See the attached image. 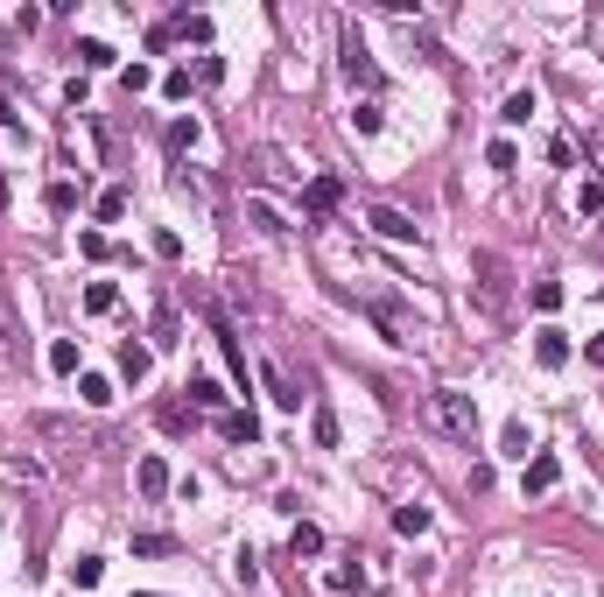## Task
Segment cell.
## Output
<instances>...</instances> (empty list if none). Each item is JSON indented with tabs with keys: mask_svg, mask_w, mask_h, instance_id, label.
<instances>
[{
	"mask_svg": "<svg viewBox=\"0 0 604 597\" xmlns=\"http://www.w3.org/2000/svg\"><path fill=\"white\" fill-rule=\"evenodd\" d=\"M261 380H267V394H274V401H282V407H302V387H295L289 373L274 366V358H267V366H261Z\"/></svg>",
	"mask_w": 604,
	"mask_h": 597,
	"instance_id": "obj_9",
	"label": "cell"
},
{
	"mask_svg": "<svg viewBox=\"0 0 604 597\" xmlns=\"http://www.w3.org/2000/svg\"><path fill=\"white\" fill-rule=\"evenodd\" d=\"M590 366H604V338H590Z\"/></svg>",
	"mask_w": 604,
	"mask_h": 597,
	"instance_id": "obj_40",
	"label": "cell"
},
{
	"mask_svg": "<svg viewBox=\"0 0 604 597\" xmlns=\"http://www.w3.org/2000/svg\"><path fill=\"white\" fill-rule=\"evenodd\" d=\"M176 548V534H134V555H169Z\"/></svg>",
	"mask_w": 604,
	"mask_h": 597,
	"instance_id": "obj_32",
	"label": "cell"
},
{
	"mask_svg": "<svg viewBox=\"0 0 604 597\" xmlns=\"http://www.w3.org/2000/svg\"><path fill=\"white\" fill-rule=\"evenodd\" d=\"M50 211H56V218L78 211V183H50Z\"/></svg>",
	"mask_w": 604,
	"mask_h": 597,
	"instance_id": "obj_28",
	"label": "cell"
},
{
	"mask_svg": "<svg viewBox=\"0 0 604 597\" xmlns=\"http://www.w3.org/2000/svg\"><path fill=\"white\" fill-rule=\"evenodd\" d=\"M366 225L380 232V240H401V246H415V240H421V225H415L408 211H394V204H372V211H366Z\"/></svg>",
	"mask_w": 604,
	"mask_h": 597,
	"instance_id": "obj_5",
	"label": "cell"
},
{
	"mask_svg": "<svg viewBox=\"0 0 604 597\" xmlns=\"http://www.w3.org/2000/svg\"><path fill=\"white\" fill-rule=\"evenodd\" d=\"M134 478H141V492H148V499H169V464H162V457H141V471H134Z\"/></svg>",
	"mask_w": 604,
	"mask_h": 597,
	"instance_id": "obj_12",
	"label": "cell"
},
{
	"mask_svg": "<svg viewBox=\"0 0 604 597\" xmlns=\"http://www.w3.org/2000/svg\"><path fill=\"white\" fill-rule=\"evenodd\" d=\"M394 527H401V534H429V506H421V499H415V506H401Z\"/></svg>",
	"mask_w": 604,
	"mask_h": 597,
	"instance_id": "obj_24",
	"label": "cell"
},
{
	"mask_svg": "<svg viewBox=\"0 0 604 597\" xmlns=\"http://www.w3.org/2000/svg\"><path fill=\"white\" fill-rule=\"evenodd\" d=\"M500 120H506V127H527V120H534V92H513Z\"/></svg>",
	"mask_w": 604,
	"mask_h": 597,
	"instance_id": "obj_23",
	"label": "cell"
},
{
	"mask_svg": "<svg viewBox=\"0 0 604 597\" xmlns=\"http://www.w3.org/2000/svg\"><path fill=\"white\" fill-rule=\"evenodd\" d=\"M506 457L527 464V422H506Z\"/></svg>",
	"mask_w": 604,
	"mask_h": 597,
	"instance_id": "obj_34",
	"label": "cell"
},
{
	"mask_svg": "<svg viewBox=\"0 0 604 597\" xmlns=\"http://www.w3.org/2000/svg\"><path fill=\"white\" fill-rule=\"evenodd\" d=\"M421 422L436 436H450V443H471V429H478V401L471 394H457V387H436L429 401H421Z\"/></svg>",
	"mask_w": 604,
	"mask_h": 597,
	"instance_id": "obj_2",
	"label": "cell"
},
{
	"mask_svg": "<svg viewBox=\"0 0 604 597\" xmlns=\"http://www.w3.org/2000/svg\"><path fill=\"white\" fill-rule=\"evenodd\" d=\"M338 43H344V78H352V84H366V92H380V64H372L366 35H359V28L344 22V35H338Z\"/></svg>",
	"mask_w": 604,
	"mask_h": 597,
	"instance_id": "obj_4",
	"label": "cell"
},
{
	"mask_svg": "<svg viewBox=\"0 0 604 597\" xmlns=\"http://www.w3.org/2000/svg\"><path fill=\"white\" fill-rule=\"evenodd\" d=\"M323 548V527H310V520H295V534H289V555L302 563V555H316Z\"/></svg>",
	"mask_w": 604,
	"mask_h": 597,
	"instance_id": "obj_17",
	"label": "cell"
},
{
	"mask_svg": "<svg viewBox=\"0 0 604 597\" xmlns=\"http://www.w3.org/2000/svg\"><path fill=\"white\" fill-rule=\"evenodd\" d=\"M183 394H190V407H225V394H218V380H211V373H197Z\"/></svg>",
	"mask_w": 604,
	"mask_h": 597,
	"instance_id": "obj_19",
	"label": "cell"
},
{
	"mask_svg": "<svg viewBox=\"0 0 604 597\" xmlns=\"http://www.w3.org/2000/svg\"><path fill=\"white\" fill-rule=\"evenodd\" d=\"M183 338V324H176V302H162L155 309V345H176Z\"/></svg>",
	"mask_w": 604,
	"mask_h": 597,
	"instance_id": "obj_21",
	"label": "cell"
},
{
	"mask_svg": "<svg viewBox=\"0 0 604 597\" xmlns=\"http://www.w3.org/2000/svg\"><path fill=\"white\" fill-rule=\"evenodd\" d=\"M99 218H105V225H113V218H127V191H105L99 197Z\"/></svg>",
	"mask_w": 604,
	"mask_h": 597,
	"instance_id": "obj_35",
	"label": "cell"
},
{
	"mask_svg": "<svg viewBox=\"0 0 604 597\" xmlns=\"http://www.w3.org/2000/svg\"><path fill=\"white\" fill-rule=\"evenodd\" d=\"M169 28H176V35H190V43H211V15H176Z\"/></svg>",
	"mask_w": 604,
	"mask_h": 597,
	"instance_id": "obj_26",
	"label": "cell"
},
{
	"mask_svg": "<svg viewBox=\"0 0 604 597\" xmlns=\"http://www.w3.org/2000/svg\"><path fill=\"white\" fill-rule=\"evenodd\" d=\"M155 253H162V260H183V240H176V232L162 225V232H155Z\"/></svg>",
	"mask_w": 604,
	"mask_h": 597,
	"instance_id": "obj_38",
	"label": "cell"
},
{
	"mask_svg": "<svg viewBox=\"0 0 604 597\" xmlns=\"http://www.w3.org/2000/svg\"><path fill=\"white\" fill-rule=\"evenodd\" d=\"M562 485V457H555V450H534V457H527V492H555Z\"/></svg>",
	"mask_w": 604,
	"mask_h": 597,
	"instance_id": "obj_8",
	"label": "cell"
},
{
	"mask_svg": "<svg viewBox=\"0 0 604 597\" xmlns=\"http://www.w3.org/2000/svg\"><path fill=\"white\" fill-rule=\"evenodd\" d=\"M338 204H344V183H338V176H310V183H302V211H310V218H331Z\"/></svg>",
	"mask_w": 604,
	"mask_h": 597,
	"instance_id": "obj_6",
	"label": "cell"
},
{
	"mask_svg": "<svg viewBox=\"0 0 604 597\" xmlns=\"http://www.w3.org/2000/svg\"><path fill=\"white\" fill-rule=\"evenodd\" d=\"M148 366H155V352H148V345H120V373H127V380H148Z\"/></svg>",
	"mask_w": 604,
	"mask_h": 597,
	"instance_id": "obj_14",
	"label": "cell"
},
{
	"mask_svg": "<svg viewBox=\"0 0 604 597\" xmlns=\"http://www.w3.org/2000/svg\"><path fill=\"white\" fill-rule=\"evenodd\" d=\"M534 358H541V366H549V373H555V366H569V330L541 324V330H534Z\"/></svg>",
	"mask_w": 604,
	"mask_h": 597,
	"instance_id": "obj_7",
	"label": "cell"
},
{
	"mask_svg": "<svg viewBox=\"0 0 604 597\" xmlns=\"http://www.w3.org/2000/svg\"><path fill=\"white\" fill-rule=\"evenodd\" d=\"M352 127H359V134H380V99H359V106H352Z\"/></svg>",
	"mask_w": 604,
	"mask_h": 597,
	"instance_id": "obj_27",
	"label": "cell"
},
{
	"mask_svg": "<svg viewBox=\"0 0 604 597\" xmlns=\"http://www.w3.org/2000/svg\"><path fill=\"white\" fill-rule=\"evenodd\" d=\"M577 211H583V218L604 211V183H577Z\"/></svg>",
	"mask_w": 604,
	"mask_h": 597,
	"instance_id": "obj_29",
	"label": "cell"
},
{
	"mask_svg": "<svg viewBox=\"0 0 604 597\" xmlns=\"http://www.w3.org/2000/svg\"><path fill=\"white\" fill-rule=\"evenodd\" d=\"M225 436H233V443H253V436H261V422H253V407H239V415H225Z\"/></svg>",
	"mask_w": 604,
	"mask_h": 597,
	"instance_id": "obj_22",
	"label": "cell"
},
{
	"mask_svg": "<svg viewBox=\"0 0 604 597\" xmlns=\"http://www.w3.org/2000/svg\"><path fill=\"white\" fill-rule=\"evenodd\" d=\"M246 218H253V225H261V232H267V240H282V232H289V225H282V218H274V211H267V204H246Z\"/></svg>",
	"mask_w": 604,
	"mask_h": 597,
	"instance_id": "obj_30",
	"label": "cell"
},
{
	"mask_svg": "<svg viewBox=\"0 0 604 597\" xmlns=\"http://www.w3.org/2000/svg\"><path fill=\"white\" fill-rule=\"evenodd\" d=\"M310 436H316V450H338V415H331V407H316V415H310Z\"/></svg>",
	"mask_w": 604,
	"mask_h": 597,
	"instance_id": "obj_20",
	"label": "cell"
},
{
	"mask_svg": "<svg viewBox=\"0 0 604 597\" xmlns=\"http://www.w3.org/2000/svg\"><path fill=\"white\" fill-rule=\"evenodd\" d=\"M78 387H84V401H92V407H105V401H113V387H105V380H99V373H84V380H78Z\"/></svg>",
	"mask_w": 604,
	"mask_h": 597,
	"instance_id": "obj_36",
	"label": "cell"
},
{
	"mask_svg": "<svg viewBox=\"0 0 604 597\" xmlns=\"http://www.w3.org/2000/svg\"><path fill=\"white\" fill-rule=\"evenodd\" d=\"M352 302H359V309H366L372 324H380V338H394V345H408V324H415V317H408V302H401L394 289L380 281V274H366V281H352Z\"/></svg>",
	"mask_w": 604,
	"mask_h": 597,
	"instance_id": "obj_1",
	"label": "cell"
},
{
	"mask_svg": "<svg viewBox=\"0 0 604 597\" xmlns=\"http://www.w3.org/2000/svg\"><path fill=\"white\" fill-rule=\"evenodd\" d=\"M78 253H84V260H105L113 246H105V232H78Z\"/></svg>",
	"mask_w": 604,
	"mask_h": 597,
	"instance_id": "obj_37",
	"label": "cell"
},
{
	"mask_svg": "<svg viewBox=\"0 0 604 597\" xmlns=\"http://www.w3.org/2000/svg\"><path fill=\"white\" fill-rule=\"evenodd\" d=\"M162 148H169V162H183L190 148H197V120H169V134H162Z\"/></svg>",
	"mask_w": 604,
	"mask_h": 597,
	"instance_id": "obj_10",
	"label": "cell"
},
{
	"mask_svg": "<svg viewBox=\"0 0 604 597\" xmlns=\"http://www.w3.org/2000/svg\"><path fill=\"white\" fill-rule=\"evenodd\" d=\"M485 162H492V169H513V162H520V148H513V141H492V148H485Z\"/></svg>",
	"mask_w": 604,
	"mask_h": 597,
	"instance_id": "obj_33",
	"label": "cell"
},
{
	"mask_svg": "<svg viewBox=\"0 0 604 597\" xmlns=\"http://www.w3.org/2000/svg\"><path fill=\"white\" fill-rule=\"evenodd\" d=\"M527 296H534V309H562V281H534Z\"/></svg>",
	"mask_w": 604,
	"mask_h": 597,
	"instance_id": "obj_31",
	"label": "cell"
},
{
	"mask_svg": "<svg viewBox=\"0 0 604 597\" xmlns=\"http://www.w3.org/2000/svg\"><path fill=\"white\" fill-rule=\"evenodd\" d=\"M471 289H478V302H485L492 317H506V309H513V268H506V253L478 246V253H471Z\"/></svg>",
	"mask_w": 604,
	"mask_h": 597,
	"instance_id": "obj_3",
	"label": "cell"
},
{
	"mask_svg": "<svg viewBox=\"0 0 604 597\" xmlns=\"http://www.w3.org/2000/svg\"><path fill=\"white\" fill-rule=\"evenodd\" d=\"M78 64L84 71H113V50H105L99 35H78Z\"/></svg>",
	"mask_w": 604,
	"mask_h": 597,
	"instance_id": "obj_18",
	"label": "cell"
},
{
	"mask_svg": "<svg viewBox=\"0 0 604 597\" xmlns=\"http://www.w3.org/2000/svg\"><path fill=\"white\" fill-rule=\"evenodd\" d=\"M211 330H218V345H225V366H233V380H246V352H239V338H233V324L211 309Z\"/></svg>",
	"mask_w": 604,
	"mask_h": 597,
	"instance_id": "obj_11",
	"label": "cell"
},
{
	"mask_svg": "<svg viewBox=\"0 0 604 597\" xmlns=\"http://www.w3.org/2000/svg\"><path fill=\"white\" fill-rule=\"evenodd\" d=\"M155 422H162L169 436H183L190 422H197V407H183V401H162V407H155Z\"/></svg>",
	"mask_w": 604,
	"mask_h": 597,
	"instance_id": "obj_16",
	"label": "cell"
},
{
	"mask_svg": "<svg viewBox=\"0 0 604 597\" xmlns=\"http://www.w3.org/2000/svg\"><path fill=\"white\" fill-rule=\"evenodd\" d=\"M99 576H105V563H99V555H78V563H71V583H78V591H92Z\"/></svg>",
	"mask_w": 604,
	"mask_h": 597,
	"instance_id": "obj_25",
	"label": "cell"
},
{
	"mask_svg": "<svg viewBox=\"0 0 604 597\" xmlns=\"http://www.w3.org/2000/svg\"><path fill=\"white\" fill-rule=\"evenodd\" d=\"M78 366H84V358H78V338H50V373H64V380H71Z\"/></svg>",
	"mask_w": 604,
	"mask_h": 597,
	"instance_id": "obj_13",
	"label": "cell"
},
{
	"mask_svg": "<svg viewBox=\"0 0 604 597\" xmlns=\"http://www.w3.org/2000/svg\"><path fill=\"white\" fill-rule=\"evenodd\" d=\"M120 84H127V92H148V84H155V71H148V64H134V71H120Z\"/></svg>",
	"mask_w": 604,
	"mask_h": 597,
	"instance_id": "obj_39",
	"label": "cell"
},
{
	"mask_svg": "<svg viewBox=\"0 0 604 597\" xmlns=\"http://www.w3.org/2000/svg\"><path fill=\"white\" fill-rule=\"evenodd\" d=\"M84 309H92V317H113V309H120V289H113V281H92V289H84Z\"/></svg>",
	"mask_w": 604,
	"mask_h": 597,
	"instance_id": "obj_15",
	"label": "cell"
}]
</instances>
